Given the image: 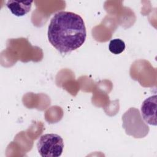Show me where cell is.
<instances>
[{
	"instance_id": "obj_1",
	"label": "cell",
	"mask_w": 157,
	"mask_h": 157,
	"mask_svg": "<svg viewBox=\"0 0 157 157\" xmlns=\"http://www.w3.org/2000/svg\"><path fill=\"white\" fill-rule=\"evenodd\" d=\"M50 43L60 53L66 55L80 48L85 42L86 30L83 18L68 11L56 13L48 28Z\"/></svg>"
},
{
	"instance_id": "obj_2",
	"label": "cell",
	"mask_w": 157,
	"mask_h": 157,
	"mask_svg": "<svg viewBox=\"0 0 157 157\" xmlns=\"http://www.w3.org/2000/svg\"><path fill=\"white\" fill-rule=\"evenodd\" d=\"M37 150L42 157H59L61 155L64 142L56 134H45L40 136L37 144Z\"/></svg>"
},
{
	"instance_id": "obj_3",
	"label": "cell",
	"mask_w": 157,
	"mask_h": 157,
	"mask_svg": "<svg viewBox=\"0 0 157 157\" xmlns=\"http://www.w3.org/2000/svg\"><path fill=\"white\" fill-rule=\"evenodd\" d=\"M156 105L157 96L156 94L147 98L141 106V114L144 121L153 126H156Z\"/></svg>"
},
{
	"instance_id": "obj_4",
	"label": "cell",
	"mask_w": 157,
	"mask_h": 157,
	"mask_svg": "<svg viewBox=\"0 0 157 157\" xmlns=\"http://www.w3.org/2000/svg\"><path fill=\"white\" fill-rule=\"evenodd\" d=\"M33 1H18L9 0L6 2V6L12 14L17 17H22L28 13L32 7Z\"/></svg>"
},
{
	"instance_id": "obj_5",
	"label": "cell",
	"mask_w": 157,
	"mask_h": 157,
	"mask_svg": "<svg viewBox=\"0 0 157 157\" xmlns=\"http://www.w3.org/2000/svg\"><path fill=\"white\" fill-rule=\"evenodd\" d=\"M109 49L113 54L118 55L124 50L125 44L124 41L120 39H114L110 41Z\"/></svg>"
}]
</instances>
